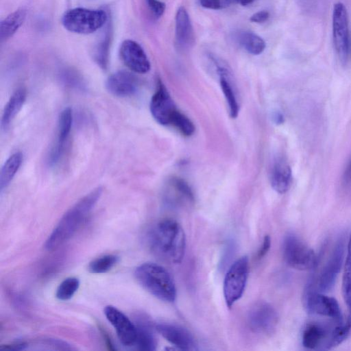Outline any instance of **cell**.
Returning <instances> with one entry per match:
<instances>
[{"mask_svg": "<svg viewBox=\"0 0 351 351\" xmlns=\"http://www.w3.org/2000/svg\"><path fill=\"white\" fill-rule=\"evenodd\" d=\"M150 112L154 119L160 125H171L172 119L178 111L165 86L160 80L150 101Z\"/></svg>", "mask_w": 351, "mask_h": 351, "instance_id": "8fae6325", "label": "cell"}, {"mask_svg": "<svg viewBox=\"0 0 351 351\" xmlns=\"http://www.w3.org/2000/svg\"><path fill=\"white\" fill-rule=\"evenodd\" d=\"M344 252V243L343 240L339 239L323 266L309 279L305 289L324 293L332 289L342 267Z\"/></svg>", "mask_w": 351, "mask_h": 351, "instance_id": "277c9868", "label": "cell"}, {"mask_svg": "<svg viewBox=\"0 0 351 351\" xmlns=\"http://www.w3.org/2000/svg\"><path fill=\"white\" fill-rule=\"evenodd\" d=\"M214 62L217 68L220 86L228 104L230 115L232 118L234 119L238 116L239 106L232 84L230 81L228 70L223 65L217 62L215 59Z\"/></svg>", "mask_w": 351, "mask_h": 351, "instance_id": "ffe728a7", "label": "cell"}, {"mask_svg": "<svg viewBox=\"0 0 351 351\" xmlns=\"http://www.w3.org/2000/svg\"><path fill=\"white\" fill-rule=\"evenodd\" d=\"M156 331L173 346L182 350H194L196 342L193 335L185 328L172 324L159 323Z\"/></svg>", "mask_w": 351, "mask_h": 351, "instance_id": "9a60e30c", "label": "cell"}, {"mask_svg": "<svg viewBox=\"0 0 351 351\" xmlns=\"http://www.w3.org/2000/svg\"><path fill=\"white\" fill-rule=\"evenodd\" d=\"M147 6L156 18L162 16L165 10V4L158 0H146Z\"/></svg>", "mask_w": 351, "mask_h": 351, "instance_id": "4dcf8cb0", "label": "cell"}, {"mask_svg": "<svg viewBox=\"0 0 351 351\" xmlns=\"http://www.w3.org/2000/svg\"><path fill=\"white\" fill-rule=\"evenodd\" d=\"M106 89L117 97H129L137 90L136 77L130 73L119 71L108 77L106 82Z\"/></svg>", "mask_w": 351, "mask_h": 351, "instance_id": "2e32d148", "label": "cell"}, {"mask_svg": "<svg viewBox=\"0 0 351 351\" xmlns=\"http://www.w3.org/2000/svg\"><path fill=\"white\" fill-rule=\"evenodd\" d=\"M271 246V238L269 235H266L264 237L263 243L259 250L257 252L256 257L258 259L262 258L269 251Z\"/></svg>", "mask_w": 351, "mask_h": 351, "instance_id": "e575fe53", "label": "cell"}, {"mask_svg": "<svg viewBox=\"0 0 351 351\" xmlns=\"http://www.w3.org/2000/svg\"><path fill=\"white\" fill-rule=\"evenodd\" d=\"M102 193L97 187L82 197L62 217L45 243V248L52 251L69 240L96 205Z\"/></svg>", "mask_w": 351, "mask_h": 351, "instance_id": "7a4b0ae2", "label": "cell"}, {"mask_svg": "<svg viewBox=\"0 0 351 351\" xmlns=\"http://www.w3.org/2000/svg\"><path fill=\"white\" fill-rule=\"evenodd\" d=\"M255 0H231L232 4H240L243 6H245L252 3Z\"/></svg>", "mask_w": 351, "mask_h": 351, "instance_id": "8d00e7d4", "label": "cell"}, {"mask_svg": "<svg viewBox=\"0 0 351 351\" xmlns=\"http://www.w3.org/2000/svg\"><path fill=\"white\" fill-rule=\"evenodd\" d=\"M104 312L106 319L115 329L120 342L124 346H134L136 339L135 324L113 306H106Z\"/></svg>", "mask_w": 351, "mask_h": 351, "instance_id": "7c38bea8", "label": "cell"}, {"mask_svg": "<svg viewBox=\"0 0 351 351\" xmlns=\"http://www.w3.org/2000/svg\"><path fill=\"white\" fill-rule=\"evenodd\" d=\"M330 330L321 324H308L302 332V346L308 350H315L319 347L325 349Z\"/></svg>", "mask_w": 351, "mask_h": 351, "instance_id": "ac0fdd59", "label": "cell"}, {"mask_svg": "<svg viewBox=\"0 0 351 351\" xmlns=\"http://www.w3.org/2000/svg\"><path fill=\"white\" fill-rule=\"evenodd\" d=\"M26 90L23 88L16 89L7 102L1 120L2 130H7L12 121L22 108L26 99Z\"/></svg>", "mask_w": 351, "mask_h": 351, "instance_id": "44dd1931", "label": "cell"}, {"mask_svg": "<svg viewBox=\"0 0 351 351\" xmlns=\"http://www.w3.org/2000/svg\"><path fill=\"white\" fill-rule=\"evenodd\" d=\"M278 316L274 308L265 302L256 303L247 315L250 328L254 332L271 335L276 328Z\"/></svg>", "mask_w": 351, "mask_h": 351, "instance_id": "30bf717a", "label": "cell"}, {"mask_svg": "<svg viewBox=\"0 0 351 351\" xmlns=\"http://www.w3.org/2000/svg\"><path fill=\"white\" fill-rule=\"evenodd\" d=\"M107 20L102 10L75 8L66 11L62 18L64 27L69 32L89 34L100 29Z\"/></svg>", "mask_w": 351, "mask_h": 351, "instance_id": "5b68a950", "label": "cell"}, {"mask_svg": "<svg viewBox=\"0 0 351 351\" xmlns=\"http://www.w3.org/2000/svg\"><path fill=\"white\" fill-rule=\"evenodd\" d=\"M169 192L173 193V200L178 203L193 202V193L189 186L183 180L174 178L169 182Z\"/></svg>", "mask_w": 351, "mask_h": 351, "instance_id": "484cf974", "label": "cell"}, {"mask_svg": "<svg viewBox=\"0 0 351 351\" xmlns=\"http://www.w3.org/2000/svg\"><path fill=\"white\" fill-rule=\"evenodd\" d=\"M176 44L179 49H186L194 42V32L189 15L183 6H180L176 14Z\"/></svg>", "mask_w": 351, "mask_h": 351, "instance_id": "e0dca14e", "label": "cell"}, {"mask_svg": "<svg viewBox=\"0 0 351 351\" xmlns=\"http://www.w3.org/2000/svg\"><path fill=\"white\" fill-rule=\"evenodd\" d=\"M343 182L346 186H351V157L343 172Z\"/></svg>", "mask_w": 351, "mask_h": 351, "instance_id": "d590c367", "label": "cell"}, {"mask_svg": "<svg viewBox=\"0 0 351 351\" xmlns=\"http://www.w3.org/2000/svg\"><path fill=\"white\" fill-rule=\"evenodd\" d=\"M28 347V343L23 341H16L10 343L2 345L0 350H23Z\"/></svg>", "mask_w": 351, "mask_h": 351, "instance_id": "1f68e13d", "label": "cell"}, {"mask_svg": "<svg viewBox=\"0 0 351 351\" xmlns=\"http://www.w3.org/2000/svg\"><path fill=\"white\" fill-rule=\"evenodd\" d=\"M332 38L337 56L342 62H346L349 53V27L345 5L338 2L332 10Z\"/></svg>", "mask_w": 351, "mask_h": 351, "instance_id": "9c48e42d", "label": "cell"}, {"mask_svg": "<svg viewBox=\"0 0 351 351\" xmlns=\"http://www.w3.org/2000/svg\"><path fill=\"white\" fill-rule=\"evenodd\" d=\"M171 125L186 136L192 135L195 129L193 122L186 115L179 111L173 117Z\"/></svg>", "mask_w": 351, "mask_h": 351, "instance_id": "f546056e", "label": "cell"}, {"mask_svg": "<svg viewBox=\"0 0 351 351\" xmlns=\"http://www.w3.org/2000/svg\"><path fill=\"white\" fill-rule=\"evenodd\" d=\"M269 17V13L267 11L261 10V11H258V12L253 14L251 16L250 20L254 23H264L266 21H267Z\"/></svg>", "mask_w": 351, "mask_h": 351, "instance_id": "836d02e7", "label": "cell"}, {"mask_svg": "<svg viewBox=\"0 0 351 351\" xmlns=\"http://www.w3.org/2000/svg\"><path fill=\"white\" fill-rule=\"evenodd\" d=\"M201 6L211 10L223 8L222 0H199Z\"/></svg>", "mask_w": 351, "mask_h": 351, "instance_id": "d6a6232c", "label": "cell"}, {"mask_svg": "<svg viewBox=\"0 0 351 351\" xmlns=\"http://www.w3.org/2000/svg\"><path fill=\"white\" fill-rule=\"evenodd\" d=\"M303 303L306 311L312 315L327 317L336 324L343 322L340 306L337 300L324 293L304 289Z\"/></svg>", "mask_w": 351, "mask_h": 351, "instance_id": "ba28073f", "label": "cell"}, {"mask_svg": "<svg viewBox=\"0 0 351 351\" xmlns=\"http://www.w3.org/2000/svg\"><path fill=\"white\" fill-rule=\"evenodd\" d=\"M238 41L241 47L252 55L261 54L266 47L264 40L251 32H243L239 34Z\"/></svg>", "mask_w": 351, "mask_h": 351, "instance_id": "4316f807", "label": "cell"}, {"mask_svg": "<svg viewBox=\"0 0 351 351\" xmlns=\"http://www.w3.org/2000/svg\"><path fill=\"white\" fill-rule=\"evenodd\" d=\"M274 121L276 123L280 124L283 123L284 118L283 116L280 113H276L274 117Z\"/></svg>", "mask_w": 351, "mask_h": 351, "instance_id": "74e56055", "label": "cell"}, {"mask_svg": "<svg viewBox=\"0 0 351 351\" xmlns=\"http://www.w3.org/2000/svg\"><path fill=\"white\" fill-rule=\"evenodd\" d=\"M23 162V154L15 152L4 162L0 173V190L2 191L10 184Z\"/></svg>", "mask_w": 351, "mask_h": 351, "instance_id": "cb8c5ba5", "label": "cell"}, {"mask_svg": "<svg viewBox=\"0 0 351 351\" xmlns=\"http://www.w3.org/2000/svg\"><path fill=\"white\" fill-rule=\"evenodd\" d=\"M134 324L136 328V348L140 350H155L157 342L149 323L145 319L138 318Z\"/></svg>", "mask_w": 351, "mask_h": 351, "instance_id": "7402d4cb", "label": "cell"}, {"mask_svg": "<svg viewBox=\"0 0 351 351\" xmlns=\"http://www.w3.org/2000/svg\"><path fill=\"white\" fill-rule=\"evenodd\" d=\"M123 62L131 71L137 73H146L150 70V62L143 49L136 41L124 40L119 49Z\"/></svg>", "mask_w": 351, "mask_h": 351, "instance_id": "4fadbf2b", "label": "cell"}, {"mask_svg": "<svg viewBox=\"0 0 351 351\" xmlns=\"http://www.w3.org/2000/svg\"><path fill=\"white\" fill-rule=\"evenodd\" d=\"M134 274L137 282L154 297L166 302L175 301L176 285L171 274L162 266L145 263L136 268Z\"/></svg>", "mask_w": 351, "mask_h": 351, "instance_id": "3957f363", "label": "cell"}, {"mask_svg": "<svg viewBox=\"0 0 351 351\" xmlns=\"http://www.w3.org/2000/svg\"><path fill=\"white\" fill-rule=\"evenodd\" d=\"M282 255L286 263L295 269H315L317 257L314 250L293 233H288L282 242Z\"/></svg>", "mask_w": 351, "mask_h": 351, "instance_id": "8992f818", "label": "cell"}, {"mask_svg": "<svg viewBox=\"0 0 351 351\" xmlns=\"http://www.w3.org/2000/svg\"><path fill=\"white\" fill-rule=\"evenodd\" d=\"M27 12L23 8L18 9L8 15L0 23V39L4 41L12 37L24 23Z\"/></svg>", "mask_w": 351, "mask_h": 351, "instance_id": "603a6c76", "label": "cell"}, {"mask_svg": "<svg viewBox=\"0 0 351 351\" xmlns=\"http://www.w3.org/2000/svg\"><path fill=\"white\" fill-rule=\"evenodd\" d=\"M341 289L343 300L349 309V313H351V232L347 245Z\"/></svg>", "mask_w": 351, "mask_h": 351, "instance_id": "d4e9b609", "label": "cell"}, {"mask_svg": "<svg viewBox=\"0 0 351 351\" xmlns=\"http://www.w3.org/2000/svg\"><path fill=\"white\" fill-rule=\"evenodd\" d=\"M147 243L151 251L166 262L178 264L184 258V232L173 219H163L154 226L148 232Z\"/></svg>", "mask_w": 351, "mask_h": 351, "instance_id": "6da1fadb", "label": "cell"}, {"mask_svg": "<svg viewBox=\"0 0 351 351\" xmlns=\"http://www.w3.org/2000/svg\"><path fill=\"white\" fill-rule=\"evenodd\" d=\"M119 257L114 254H106L93 260L88 266L92 274H104L110 271L118 262Z\"/></svg>", "mask_w": 351, "mask_h": 351, "instance_id": "83f0119b", "label": "cell"}, {"mask_svg": "<svg viewBox=\"0 0 351 351\" xmlns=\"http://www.w3.org/2000/svg\"><path fill=\"white\" fill-rule=\"evenodd\" d=\"M80 287V280L75 277L64 279L58 287L56 297L60 300H68L76 293Z\"/></svg>", "mask_w": 351, "mask_h": 351, "instance_id": "f1b7e54d", "label": "cell"}, {"mask_svg": "<svg viewBox=\"0 0 351 351\" xmlns=\"http://www.w3.org/2000/svg\"><path fill=\"white\" fill-rule=\"evenodd\" d=\"M72 124V110L70 108H66L61 112L59 117L56 141L48 156L49 165H56L62 156L65 145L71 131Z\"/></svg>", "mask_w": 351, "mask_h": 351, "instance_id": "5bb4252c", "label": "cell"}, {"mask_svg": "<svg viewBox=\"0 0 351 351\" xmlns=\"http://www.w3.org/2000/svg\"><path fill=\"white\" fill-rule=\"evenodd\" d=\"M291 169L283 158H278L274 162L271 171V185L280 194L285 193L291 183Z\"/></svg>", "mask_w": 351, "mask_h": 351, "instance_id": "d6986e66", "label": "cell"}, {"mask_svg": "<svg viewBox=\"0 0 351 351\" xmlns=\"http://www.w3.org/2000/svg\"><path fill=\"white\" fill-rule=\"evenodd\" d=\"M248 274L249 261L245 256L234 261L227 271L223 280V291L228 308H231L242 296Z\"/></svg>", "mask_w": 351, "mask_h": 351, "instance_id": "52a82bcc", "label": "cell"}]
</instances>
